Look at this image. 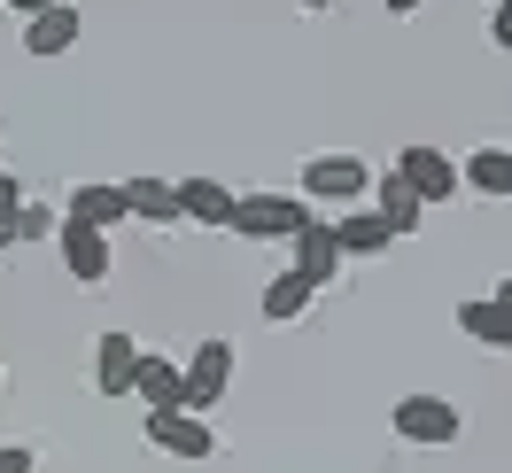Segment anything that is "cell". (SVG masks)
<instances>
[{
    "mask_svg": "<svg viewBox=\"0 0 512 473\" xmlns=\"http://www.w3.org/2000/svg\"><path fill=\"white\" fill-rule=\"evenodd\" d=\"M55 249H63V264H70V280H78V287H101L109 272H117L109 233H94V225H78V218H55Z\"/></svg>",
    "mask_w": 512,
    "mask_h": 473,
    "instance_id": "obj_3",
    "label": "cell"
},
{
    "mask_svg": "<svg viewBox=\"0 0 512 473\" xmlns=\"http://www.w3.org/2000/svg\"><path fill=\"white\" fill-rule=\"evenodd\" d=\"M458 187L489 194V202H512V148H474L458 163Z\"/></svg>",
    "mask_w": 512,
    "mask_h": 473,
    "instance_id": "obj_13",
    "label": "cell"
},
{
    "mask_svg": "<svg viewBox=\"0 0 512 473\" xmlns=\"http://www.w3.org/2000/svg\"><path fill=\"white\" fill-rule=\"evenodd\" d=\"M373 210H381V225L396 233V241H404V233H419V218H427V202H419L396 171H388V179H373Z\"/></svg>",
    "mask_w": 512,
    "mask_h": 473,
    "instance_id": "obj_14",
    "label": "cell"
},
{
    "mask_svg": "<svg viewBox=\"0 0 512 473\" xmlns=\"http://www.w3.org/2000/svg\"><path fill=\"white\" fill-rule=\"evenodd\" d=\"M489 39H497V47L512 55V0H497V16H489Z\"/></svg>",
    "mask_w": 512,
    "mask_h": 473,
    "instance_id": "obj_23",
    "label": "cell"
},
{
    "mask_svg": "<svg viewBox=\"0 0 512 473\" xmlns=\"http://www.w3.org/2000/svg\"><path fill=\"white\" fill-rule=\"evenodd\" d=\"M16 218H24V187H16L8 171H0V249L16 241Z\"/></svg>",
    "mask_w": 512,
    "mask_h": 473,
    "instance_id": "obj_20",
    "label": "cell"
},
{
    "mask_svg": "<svg viewBox=\"0 0 512 473\" xmlns=\"http://www.w3.org/2000/svg\"><path fill=\"white\" fill-rule=\"evenodd\" d=\"M225 388H233V342L210 334V342H194V357L179 365V411H210Z\"/></svg>",
    "mask_w": 512,
    "mask_h": 473,
    "instance_id": "obj_1",
    "label": "cell"
},
{
    "mask_svg": "<svg viewBox=\"0 0 512 473\" xmlns=\"http://www.w3.org/2000/svg\"><path fill=\"white\" fill-rule=\"evenodd\" d=\"M0 473H39V450H24V442H0Z\"/></svg>",
    "mask_w": 512,
    "mask_h": 473,
    "instance_id": "obj_22",
    "label": "cell"
},
{
    "mask_svg": "<svg viewBox=\"0 0 512 473\" xmlns=\"http://www.w3.org/2000/svg\"><path fill=\"white\" fill-rule=\"evenodd\" d=\"M497 303H505V311H512V280H497Z\"/></svg>",
    "mask_w": 512,
    "mask_h": 473,
    "instance_id": "obj_26",
    "label": "cell"
},
{
    "mask_svg": "<svg viewBox=\"0 0 512 473\" xmlns=\"http://www.w3.org/2000/svg\"><path fill=\"white\" fill-rule=\"evenodd\" d=\"M311 295H319V287L303 280V272H280V280L264 287V318H280V326H288V318L311 311Z\"/></svg>",
    "mask_w": 512,
    "mask_h": 473,
    "instance_id": "obj_19",
    "label": "cell"
},
{
    "mask_svg": "<svg viewBox=\"0 0 512 473\" xmlns=\"http://www.w3.org/2000/svg\"><path fill=\"white\" fill-rule=\"evenodd\" d=\"M334 241H342V256H381L396 233L381 225V210H350V218L334 225Z\"/></svg>",
    "mask_w": 512,
    "mask_h": 473,
    "instance_id": "obj_18",
    "label": "cell"
},
{
    "mask_svg": "<svg viewBox=\"0 0 512 473\" xmlns=\"http://www.w3.org/2000/svg\"><path fill=\"white\" fill-rule=\"evenodd\" d=\"M132 365H140V342H132V334H101L94 388H101V396H132Z\"/></svg>",
    "mask_w": 512,
    "mask_h": 473,
    "instance_id": "obj_12",
    "label": "cell"
},
{
    "mask_svg": "<svg viewBox=\"0 0 512 473\" xmlns=\"http://www.w3.org/2000/svg\"><path fill=\"white\" fill-rule=\"evenodd\" d=\"M47 233H55V210L24 202V218H16V241H47Z\"/></svg>",
    "mask_w": 512,
    "mask_h": 473,
    "instance_id": "obj_21",
    "label": "cell"
},
{
    "mask_svg": "<svg viewBox=\"0 0 512 473\" xmlns=\"http://www.w3.org/2000/svg\"><path fill=\"white\" fill-rule=\"evenodd\" d=\"M132 396H148V411H171V404H179V365L140 349V365H132Z\"/></svg>",
    "mask_w": 512,
    "mask_h": 473,
    "instance_id": "obj_17",
    "label": "cell"
},
{
    "mask_svg": "<svg viewBox=\"0 0 512 473\" xmlns=\"http://www.w3.org/2000/svg\"><path fill=\"white\" fill-rule=\"evenodd\" d=\"M396 435L443 450V442L466 435V419H458V404H450V396H404V404H396Z\"/></svg>",
    "mask_w": 512,
    "mask_h": 473,
    "instance_id": "obj_4",
    "label": "cell"
},
{
    "mask_svg": "<svg viewBox=\"0 0 512 473\" xmlns=\"http://www.w3.org/2000/svg\"><path fill=\"white\" fill-rule=\"evenodd\" d=\"M78 47V8L55 0V8H39L32 24H24V55H70Z\"/></svg>",
    "mask_w": 512,
    "mask_h": 473,
    "instance_id": "obj_11",
    "label": "cell"
},
{
    "mask_svg": "<svg viewBox=\"0 0 512 473\" xmlns=\"http://www.w3.org/2000/svg\"><path fill=\"white\" fill-rule=\"evenodd\" d=\"M8 8H16V16H39V8H55V0H8Z\"/></svg>",
    "mask_w": 512,
    "mask_h": 473,
    "instance_id": "obj_24",
    "label": "cell"
},
{
    "mask_svg": "<svg viewBox=\"0 0 512 473\" xmlns=\"http://www.w3.org/2000/svg\"><path fill=\"white\" fill-rule=\"evenodd\" d=\"M303 8H334V0H303Z\"/></svg>",
    "mask_w": 512,
    "mask_h": 473,
    "instance_id": "obj_27",
    "label": "cell"
},
{
    "mask_svg": "<svg viewBox=\"0 0 512 473\" xmlns=\"http://www.w3.org/2000/svg\"><path fill=\"white\" fill-rule=\"evenodd\" d=\"M125 210L148 225H179V187L171 179H125Z\"/></svg>",
    "mask_w": 512,
    "mask_h": 473,
    "instance_id": "obj_16",
    "label": "cell"
},
{
    "mask_svg": "<svg viewBox=\"0 0 512 473\" xmlns=\"http://www.w3.org/2000/svg\"><path fill=\"white\" fill-rule=\"evenodd\" d=\"M412 8H419V0H388V16H412Z\"/></svg>",
    "mask_w": 512,
    "mask_h": 473,
    "instance_id": "obj_25",
    "label": "cell"
},
{
    "mask_svg": "<svg viewBox=\"0 0 512 473\" xmlns=\"http://www.w3.org/2000/svg\"><path fill=\"white\" fill-rule=\"evenodd\" d=\"M148 442H156L163 458H210V450H218V435H210V427H202V411H148Z\"/></svg>",
    "mask_w": 512,
    "mask_h": 473,
    "instance_id": "obj_6",
    "label": "cell"
},
{
    "mask_svg": "<svg viewBox=\"0 0 512 473\" xmlns=\"http://www.w3.org/2000/svg\"><path fill=\"white\" fill-rule=\"evenodd\" d=\"M396 179H404V187L435 210V202H450V194H458V163H450L443 148H404V156H396Z\"/></svg>",
    "mask_w": 512,
    "mask_h": 473,
    "instance_id": "obj_7",
    "label": "cell"
},
{
    "mask_svg": "<svg viewBox=\"0 0 512 473\" xmlns=\"http://www.w3.org/2000/svg\"><path fill=\"white\" fill-rule=\"evenodd\" d=\"M233 210H241V194L225 187V179H179V218H194V225H233Z\"/></svg>",
    "mask_w": 512,
    "mask_h": 473,
    "instance_id": "obj_10",
    "label": "cell"
},
{
    "mask_svg": "<svg viewBox=\"0 0 512 473\" xmlns=\"http://www.w3.org/2000/svg\"><path fill=\"white\" fill-rule=\"evenodd\" d=\"M458 326H466L481 349H512V311L497 303V295H474V303H458Z\"/></svg>",
    "mask_w": 512,
    "mask_h": 473,
    "instance_id": "obj_15",
    "label": "cell"
},
{
    "mask_svg": "<svg viewBox=\"0 0 512 473\" xmlns=\"http://www.w3.org/2000/svg\"><path fill=\"white\" fill-rule=\"evenodd\" d=\"M63 218L94 225V233H117L132 210H125V187H109V179H86V187H70V210H63Z\"/></svg>",
    "mask_w": 512,
    "mask_h": 473,
    "instance_id": "obj_8",
    "label": "cell"
},
{
    "mask_svg": "<svg viewBox=\"0 0 512 473\" xmlns=\"http://www.w3.org/2000/svg\"><path fill=\"white\" fill-rule=\"evenodd\" d=\"M295 272H303L311 287H326L334 272H342V241H334V225L303 218V233H295Z\"/></svg>",
    "mask_w": 512,
    "mask_h": 473,
    "instance_id": "obj_9",
    "label": "cell"
},
{
    "mask_svg": "<svg viewBox=\"0 0 512 473\" xmlns=\"http://www.w3.org/2000/svg\"><path fill=\"white\" fill-rule=\"evenodd\" d=\"M303 194H241V210H233V233L241 241H295L303 233Z\"/></svg>",
    "mask_w": 512,
    "mask_h": 473,
    "instance_id": "obj_2",
    "label": "cell"
},
{
    "mask_svg": "<svg viewBox=\"0 0 512 473\" xmlns=\"http://www.w3.org/2000/svg\"><path fill=\"white\" fill-rule=\"evenodd\" d=\"M303 194L311 202H365L373 171H365V156H311L303 163Z\"/></svg>",
    "mask_w": 512,
    "mask_h": 473,
    "instance_id": "obj_5",
    "label": "cell"
}]
</instances>
